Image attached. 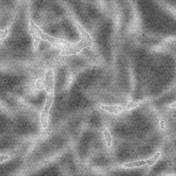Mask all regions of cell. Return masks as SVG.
<instances>
[{
	"mask_svg": "<svg viewBox=\"0 0 176 176\" xmlns=\"http://www.w3.org/2000/svg\"><path fill=\"white\" fill-rule=\"evenodd\" d=\"M78 29L82 34V40L79 43L76 44L69 43H64L62 47L63 55H75L79 52L82 49L87 46H90L92 44V39L90 35L85 31L80 25L77 23Z\"/></svg>",
	"mask_w": 176,
	"mask_h": 176,
	"instance_id": "1",
	"label": "cell"
},
{
	"mask_svg": "<svg viewBox=\"0 0 176 176\" xmlns=\"http://www.w3.org/2000/svg\"><path fill=\"white\" fill-rule=\"evenodd\" d=\"M31 27L29 31L30 33L32 34L33 40H35L34 45L35 48H37L40 40V39L44 40H47L50 43L53 44L55 46L57 43H67V42L64 41L62 40L55 39L49 37L48 35L44 34L43 33L39 28L35 25L32 21H31Z\"/></svg>",
	"mask_w": 176,
	"mask_h": 176,
	"instance_id": "2",
	"label": "cell"
},
{
	"mask_svg": "<svg viewBox=\"0 0 176 176\" xmlns=\"http://www.w3.org/2000/svg\"><path fill=\"white\" fill-rule=\"evenodd\" d=\"M46 80L41 79L37 81L36 84V87L39 90H43L44 88H46L47 91L49 93L53 94L54 78L53 73L52 70H49L46 74Z\"/></svg>",
	"mask_w": 176,
	"mask_h": 176,
	"instance_id": "3",
	"label": "cell"
},
{
	"mask_svg": "<svg viewBox=\"0 0 176 176\" xmlns=\"http://www.w3.org/2000/svg\"><path fill=\"white\" fill-rule=\"evenodd\" d=\"M53 94L49 93L47 97L46 102V103L45 109L42 112L41 122L44 128H46L47 126V119L48 117V109L52 102Z\"/></svg>",
	"mask_w": 176,
	"mask_h": 176,
	"instance_id": "4",
	"label": "cell"
},
{
	"mask_svg": "<svg viewBox=\"0 0 176 176\" xmlns=\"http://www.w3.org/2000/svg\"><path fill=\"white\" fill-rule=\"evenodd\" d=\"M101 108L103 109H105L110 112H114L115 114H117L122 111V107L121 106H115L113 107L112 106L109 107L102 105Z\"/></svg>",
	"mask_w": 176,
	"mask_h": 176,
	"instance_id": "5",
	"label": "cell"
},
{
	"mask_svg": "<svg viewBox=\"0 0 176 176\" xmlns=\"http://www.w3.org/2000/svg\"><path fill=\"white\" fill-rule=\"evenodd\" d=\"M146 163V162L142 161H137L134 162L133 163H131L128 164H126L124 165L126 168H134L136 166H140L142 165H145Z\"/></svg>",
	"mask_w": 176,
	"mask_h": 176,
	"instance_id": "6",
	"label": "cell"
},
{
	"mask_svg": "<svg viewBox=\"0 0 176 176\" xmlns=\"http://www.w3.org/2000/svg\"><path fill=\"white\" fill-rule=\"evenodd\" d=\"M105 140L107 142V145L109 147H110L111 145L112 139L110 133L108 132L107 130H105L104 132Z\"/></svg>",
	"mask_w": 176,
	"mask_h": 176,
	"instance_id": "7",
	"label": "cell"
},
{
	"mask_svg": "<svg viewBox=\"0 0 176 176\" xmlns=\"http://www.w3.org/2000/svg\"><path fill=\"white\" fill-rule=\"evenodd\" d=\"M160 153L158 152L157 153L156 155L154 156L151 159H149V160H147L146 161L147 163L150 166H152L154 163V162L158 159L159 158L160 156Z\"/></svg>",
	"mask_w": 176,
	"mask_h": 176,
	"instance_id": "8",
	"label": "cell"
},
{
	"mask_svg": "<svg viewBox=\"0 0 176 176\" xmlns=\"http://www.w3.org/2000/svg\"><path fill=\"white\" fill-rule=\"evenodd\" d=\"M138 105L137 103H134L132 102H130L127 106V109H129L131 108H134L136 107Z\"/></svg>",
	"mask_w": 176,
	"mask_h": 176,
	"instance_id": "9",
	"label": "cell"
},
{
	"mask_svg": "<svg viewBox=\"0 0 176 176\" xmlns=\"http://www.w3.org/2000/svg\"><path fill=\"white\" fill-rule=\"evenodd\" d=\"M8 33V30L7 29L4 31H0V38H4L6 36V35Z\"/></svg>",
	"mask_w": 176,
	"mask_h": 176,
	"instance_id": "10",
	"label": "cell"
},
{
	"mask_svg": "<svg viewBox=\"0 0 176 176\" xmlns=\"http://www.w3.org/2000/svg\"><path fill=\"white\" fill-rule=\"evenodd\" d=\"M9 158L7 156H1L0 155V163H1V162H3V161L5 160H6L8 159Z\"/></svg>",
	"mask_w": 176,
	"mask_h": 176,
	"instance_id": "11",
	"label": "cell"
},
{
	"mask_svg": "<svg viewBox=\"0 0 176 176\" xmlns=\"http://www.w3.org/2000/svg\"><path fill=\"white\" fill-rule=\"evenodd\" d=\"M160 125L162 129H164V121H161L160 123Z\"/></svg>",
	"mask_w": 176,
	"mask_h": 176,
	"instance_id": "12",
	"label": "cell"
},
{
	"mask_svg": "<svg viewBox=\"0 0 176 176\" xmlns=\"http://www.w3.org/2000/svg\"><path fill=\"white\" fill-rule=\"evenodd\" d=\"M176 107V103H175V104H174L172 106H171V107Z\"/></svg>",
	"mask_w": 176,
	"mask_h": 176,
	"instance_id": "13",
	"label": "cell"
}]
</instances>
